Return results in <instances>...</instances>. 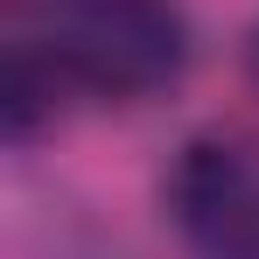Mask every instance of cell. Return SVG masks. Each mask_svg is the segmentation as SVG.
Here are the masks:
<instances>
[{"mask_svg":"<svg viewBox=\"0 0 259 259\" xmlns=\"http://www.w3.org/2000/svg\"><path fill=\"white\" fill-rule=\"evenodd\" d=\"M49 56L70 91L133 105V98H154L182 77L189 21L175 0H70L56 14Z\"/></svg>","mask_w":259,"mask_h":259,"instance_id":"obj_1","label":"cell"},{"mask_svg":"<svg viewBox=\"0 0 259 259\" xmlns=\"http://www.w3.org/2000/svg\"><path fill=\"white\" fill-rule=\"evenodd\" d=\"M56 91H70L63 70H56V56L21 42L7 56V133H14V140H35V126L56 112Z\"/></svg>","mask_w":259,"mask_h":259,"instance_id":"obj_3","label":"cell"},{"mask_svg":"<svg viewBox=\"0 0 259 259\" xmlns=\"http://www.w3.org/2000/svg\"><path fill=\"white\" fill-rule=\"evenodd\" d=\"M161 203L196 259H259V147L231 133L189 140L161 182Z\"/></svg>","mask_w":259,"mask_h":259,"instance_id":"obj_2","label":"cell"},{"mask_svg":"<svg viewBox=\"0 0 259 259\" xmlns=\"http://www.w3.org/2000/svg\"><path fill=\"white\" fill-rule=\"evenodd\" d=\"M252 77H259V35H252Z\"/></svg>","mask_w":259,"mask_h":259,"instance_id":"obj_4","label":"cell"}]
</instances>
